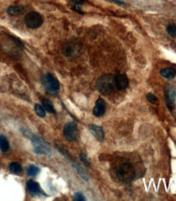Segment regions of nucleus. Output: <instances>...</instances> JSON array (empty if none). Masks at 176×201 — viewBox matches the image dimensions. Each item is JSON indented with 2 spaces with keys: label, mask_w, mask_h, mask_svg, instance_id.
<instances>
[{
  "label": "nucleus",
  "mask_w": 176,
  "mask_h": 201,
  "mask_svg": "<svg viewBox=\"0 0 176 201\" xmlns=\"http://www.w3.org/2000/svg\"><path fill=\"white\" fill-rule=\"evenodd\" d=\"M114 77L113 74H104L97 79L96 87L100 94L108 95L113 92L115 88Z\"/></svg>",
  "instance_id": "obj_1"
},
{
  "label": "nucleus",
  "mask_w": 176,
  "mask_h": 201,
  "mask_svg": "<svg viewBox=\"0 0 176 201\" xmlns=\"http://www.w3.org/2000/svg\"><path fill=\"white\" fill-rule=\"evenodd\" d=\"M41 83L45 91L50 95H57L60 91V83L58 80L51 73H46L41 78Z\"/></svg>",
  "instance_id": "obj_2"
},
{
  "label": "nucleus",
  "mask_w": 176,
  "mask_h": 201,
  "mask_svg": "<svg viewBox=\"0 0 176 201\" xmlns=\"http://www.w3.org/2000/svg\"><path fill=\"white\" fill-rule=\"evenodd\" d=\"M136 173L135 168L129 163H123L119 166L117 170V176L118 179L125 183L131 182L135 179Z\"/></svg>",
  "instance_id": "obj_3"
},
{
  "label": "nucleus",
  "mask_w": 176,
  "mask_h": 201,
  "mask_svg": "<svg viewBox=\"0 0 176 201\" xmlns=\"http://www.w3.org/2000/svg\"><path fill=\"white\" fill-rule=\"evenodd\" d=\"M26 136H30L32 144L34 146V150L35 153L39 154V155H44V156H50L52 155V152H51L49 146L41 138L32 134H27Z\"/></svg>",
  "instance_id": "obj_4"
},
{
  "label": "nucleus",
  "mask_w": 176,
  "mask_h": 201,
  "mask_svg": "<svg viewBox=\"0 0 176 201\" xmlns=\"http://www.w3.org/2000/svg\"><path fill=\"white\" fill-rule=\"evenodd\" d=\"M43 23V18L37 12H28L25 16V24L30 29H38Z\"/></svg>",
  "instance_id": "obj_5"
},
{
  "label": "nucleus",
  "mask_w": 176,
  "mask_h": 201,
  "mask_svg": "<svg viewBox=\"0 0 176 201\" xmlns=\"http://www.w3.org/2000/svg\"><path fill=\"white\" fill-rule=\"evenodd\" d=\"M64 135L69 142H74L78 137V130L74 122H68L64 127Z\"/></svg>",
  "instance_id": "obj_6"
},
{
  "label": "nucleus",
  "mask_w": 176,
  "mask_h": 201,
  "mask_svg": "<svg viewBox=\"0 0 176 201\" xmlns=\"http://www.w3.org/2000/svg\"><path fill=\"white\" fill-rule=\"evenodd\" d=\"M165 97H166L165 99L168 108L170 109H172L174 101L176 99V91L170 84H167L165 88Z\"/></svg>",
  "instance_id": "obj_7"
},
{
  "label": "nucleus",
  "mask_w": 176,
  "mask_h": 201,
  "mask_svg": "<svg viewBox=\"0 0 176 201\" xmlns=\"http://www.w3.org/2000/svg\"><path fill=\"white\" fill-rule=\"evenodd\" d=\"M115 87L120 91L127 89L129 85V79L125 74H118L114 77Z\"/></svg>",
  "instance_id": "obj_8"
},
{
  "label": "nucleus",
  "mask_w": 176,
  "mask_h": 201,
  "mask_svg": "<svg viewBox=\"0 0 176 201\" xmlns=\"http://www.w3.org/2000/svg\"><path fill=\"white\" fill-rule=\"evenodd\" d=\"M105 111H106V103L103 99L99 98L95 102V105L93 109V114L95 116L99 117L105 114Z\"/></svg>",
  "instance_id": "obj_9"
},
{
  "label": "nucleus",
  "mask_w": 176,
  "mask_h": 201,
  "mask_svg": "<svg viewBox=\"0 0 176 201\" xmlns=\"http://www.w3.org/2000/svg\"><path fill=\"white\" fill-rule=\"evenodd\" d=\"M89 130L97 140H99V141L104 140L105 132H104L103 128L101 126H96V125H91V126H89Z\"/></svg>",
  "instance_id": "obj_10"
},
{
  "label": "nucleus",
  "mask_w": 176,
  "mask_h": 201,
  "mask_svg": "<svg viewBox=\"0 0 176 201\" xmlns=\"http://www.w3.org/2000/svg\"><path fill=\"white\" fill-rule=\"evenodd\" d=\"M26 7L23 5H12L8 7L7 12L11 16H20L26 11Z\"/></svg>",
  "instance_id": "obj_11"
},
{
  "label": "nucleus",
  "mask_w": 176,
  "mask_h": 201,
  "mask_svg": "<svg viewBox=\"0 0 176 201\" xmlns=\"http://www.w3.org/2000/svg\"><path fill=\"white\" fill-rule=\"evenodd\" d=\"M27 189L30 193L34 194V195L43 194L38 182H36V181H33V180H30V181H27Z\"/></svg>",
  "instance_id": "obj_12"
},
{
  "label": "nucleus",
  "mask_w": 176,
  "mask_h": 201,
  "mask_svg": "<svg viewBox=\"0 0 176 201\" xmlns=\"http://www.w3.org/2000/svg\"><path fill=\"white\" fill-rule=\"evenodd\" d=\"M160 74L166 79H174L176 77V70L174 68H165L161 70Z\"/></svg>",
  "instance_id": "obj_13"
},
{
  "label": "nucleus",
  "mask_w": 176,
  "mask_h": 201,
  "mask_svg": "<svg viewBox=\"0 0 176 201\" xmlns=\"http://www.w3.org/2000/svg\"><path fill=\"white\" fill-rule=\"evenodd\" d=\"M72 166L74 168V170L77 171V174H79L80 177H81L84 181H88L89 177H88V174H87V171H86L85 170H83L82 168L79 165H77V164L75 163V162H72Z\"/></svg>",
  "instance_id": "obj_14"
},
{
  "label": "nucleus",
  "mask_w": 176,
  "mask_h": 201,
  "mask_svg": "<svg viewBox=\"0 0 176 201\" xmlns=\"http://www.w3.org/2000/svg\"><path fill=\"white\" fill-rule=\"evenodd\" d=\"M10 149V144L6 137L0 134V150L3 152H7Z\"/></svg>",
  "instance_id": "obj_15"
},
{
  "label": "nucleus",
  "mask_w": 176,
  "mask_h": 201,
  "mask_svg": "<svg viewBox=\"0 0 176 201\" xmlns=\"http://www.w3.org/2000/svg\"><path fill=\"white\" fill-rule=\"evenodd\" d=\"M42 103H43L44 109L47 112H48L50 113H55V108H54V105L52 101L48 99H44L42 100Z\"/></svg>",
  "instance_id": "obj_16"
},
{
  "label": "nucleus",
  "mask_w": 176,
  "mask_h": 201,
  "mask_svg": "<svg viewBox=\"0 0 176 201\" xmlns=\"http://www.w3.org/2000/svg\"><path fill=\"white\" fill-rule=\"evenodd\" d=\"M9 170L12 172V174H20L22 172V167L19 163L13 162L9 165Z\"/></svg>",
  "instance_id": "obj_17"
},
{
  "label": "nucleus",
  "mask_w": 176,
  "mask_h": 201,
  "mask_svg": "<svg viewBox=\"0 0 176 201\" xmlns=\"http://www.w3.org/2000/svg\"><path fill=\"white\" fill-rule=\"evenodd\" d=\"M34 110H35V113H37V115L39 116L40 117H45L46 110L44 109L43 107L41 106L40 104H38V103H36L35 106H34Z\"/></svg>",
  "instance_id": "obj_18"
},
{
  "label": "nucleus",
  "mask_w": 176,
  "mask_h": 201,
  "mask_svg": "<svg viewBox=\"0 0 176 201\" xmlns=\"http://www.w3.org/2000/svg\"><path fill=\"white\" fill-rule=\"evenodd\" d=\"M166 31L172 38H176V24H170L166 28Z\"/></svg>",
  "instance_id": "obj_19"
},
{
  "label": "nucleus",
  "mask_w": 176,
  "mask_h": 201,
  "mask_svg": "<svg viewBox=\"0 0 176 201\" xmlns=\"http://www.w3.org/2000/svg\"><path fill=\"white\" fill-rule=\"evenodd\" d=\"M75 45H72V44H70V45L67 46V47H65V54L67 56H72V55H73V54H75L76 52V48L75 47H74Z\"/></svg>",
  "instance_id": "obj_20"
},
{
  "label": "nucleus",
  "mask_w": 176,
  "mask_h": 201,
  "mask_svg": "<svg viewBox=\"0 0 176 201\" xmlns=\"http://www.w3.org/2000/svg\"><path fill=\"white\" fill-rule=\"evenodd\" d=\"M27 173L30 176H36L39 173V169L34 165H30L28 167Z\"/></svg>",
  "instance_id": "obj_21"
},
{
  "label": "nucleus",
  "mask_w": 176,
  "mask_h": 201,
  "mask_svg": "<svg viewBox=\"0 0 176 201\" xmlns=\"http://www.w3.org/2000/svg\"><path fill=\"white\" fill-rule=\"evenodd\" d=\"M79 157H80V160H81V161L82 162V163L84 164L86 166L89 167V166L91 165L89 160H88V158H87V155H86L85 153H80Z\"/></svg>",
  "instance_id": "obj_22"
},
{
  "label": "nucleus",
  "mask_w": 176,
  "mask_h": 201,
  "mask_svg": "<svg viewBox=\"0 0 176 201\" xmlns=\"http://www.w3.org/2000/svg\"><path fill=\"white\" fill-rule=\"evenodd\" d=\"M146 99H148V101L150 102L151 103H156V102H157L156 97L153 94H151V93H149V94L146 95Z\"/></svg>",
  "instance_id": "obj_23"
},
{
  "label": "nucleus",
  "mask_w": 176,
  "mask_h": 201,
  "mask_svg": "<svg viewBox=\"0 0 176 201\" xmlns=\"http://www.w3.org/2000/svg\"><path fill=\"white\" fill-rule=\"evenodd\" d=\"M73 200L84 201L86 200V198L84 197L83 194H82L81 192H77V193H75L74 195H73Z\"/></svg>",
  "instance_id": "obj_24"
}]
</instances>
